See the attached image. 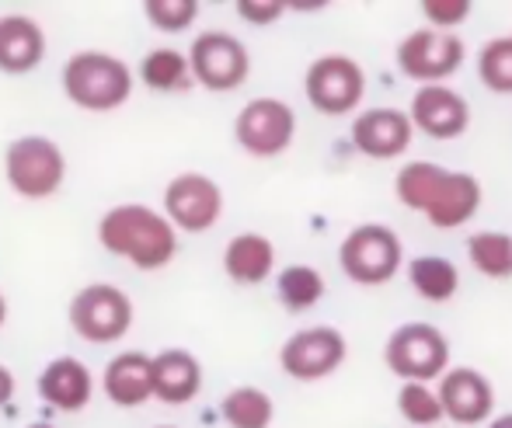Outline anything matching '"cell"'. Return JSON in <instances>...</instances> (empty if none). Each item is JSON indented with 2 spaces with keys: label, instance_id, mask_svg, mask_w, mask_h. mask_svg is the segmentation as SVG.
<instances>
[{
  "label": "cell",
  "instance_id": "1",
  "mask_svg": "<svg viewBox=\"0 0 512 428\" xmlns=\"http://www.w3.org/2000/svg\"><path fill=\"white\" fill-rule=\"evenodd\" d=\"M401 206L422 213L436 230H457L474 220L481 206V181L467 171H450L432 161H411L394 178Z\"/></svg>",
  "mask_w": 512,
  "mask_h": 428
},
{
  "label": "cell",
  "instance_id": "2",
  "mask_svg": "<svg viewBox=\"0 0 512 428\" xmlns=\"http://www.w3.org/2000/svg\"><path fill=\"white\" fill-rule=\"evenodd\" d=\"M98 244L140 272H161L178 255V230L164 220L161 209L122 202L98 220Z\"/></svg>",
  "mask_w": 512,
  "mask_h": 428
},
{
  "label": "cell",
  "instance_id": "3",
  "mask_svg": "<svg viewBox=\"0 0 512 428\" xmlns=\"http://www.w3.org/2000/svg\"><path fill=\"white\" fill-rule=\"evenodd\" d=\"M60 84L70 105L84 112H115L129 101L136 77L119 56L102 53V49H81L63 63Z\"/></svg>",
  "mask_w": 512,
  "mask_h": 428
},
{
  "label": "cell",
  "instance_id": "4",
  "mask_svg": "<svg viewBox=\"0 0 512 428\" xmlns=\"http://www.w3.org/2000/svg\"><path fill=\"white\" fill-rule=\"evenodd\" d=\"M4 178L11 192L28 202L53 199L67 181V154L49 136H18L4 150Z\"/></svg>",
  "mask_w": 512,
  "mask_h": 428
},
{
  "label": "cell",
  "instance_id": "5",
  "mask_svg": "<svg viewBox=\"0 0 512 428\" xmlns=\"http://www.w3.org/2000/svg\"><path fill=\"white\" fill-rule=\"evenodd\" d=\"M133 300L112 282H91L70 300V328L88 345H115L133 328Z\"/></svg>",
  "mask_w": 512,
  "mask_h": 428
},
{
  "label": "cell",
  "instance_id": "6",
  "mask_svg": "<svg viewBox=\"0 0 512 428\" xmlns=\"http://www.w3.org/2000/svg\"><path fill=\"white\" fill-rule=\"evenodd\" d=\"M384 359L398 380L432 383L450 369V342L436 324L411 321L401 324L384 345Z\"/></svg>",
  "mask_w": 512,
  "mask_h": 428
},
{
  "label": "cell",
  "instance_id": "7",
  "mask_svg": "<svg viewBox=\"0 0 512 428\" xmlns=\"http://www.w3.org/2000/svg\"><path fill=\"white\" fill-rule=\"evenodd\" d=\"M401 261V237L384 223H363L338 248V265L356 286H384L401 272Z\"/></svg>",
  "mask_w": 512,
  "mask_h": 428
},
{
  "label": "cell",
  "instance_id": "8",
  "mask_svg": "<svg viewBox=\"0 0 512 428\" xmlns=\"http://www.w3.org/2000/svg\"><path fill=\"white\" fill-rule=\"evenodd\" d=\"M189 70L192 84L206 87L213 94L237 91L251 74V53L237 35L220 32V28H209L199 32L189 46Z\"/></svg>",
  "mask_w": 512,
  "mask_h": 428
},
{
  "label": "cell",
  "instance_id": "9",
  "mask_svg": "<svg viewBox=\"0 0 512 428\" xmlns=\"http://www.w3.org/2000/svg\"><path fill=\"white\" fill-rule=\"evenodd\" d=\"M161 213L178 234H209L223 216V188L203 171H182L164 188Z\"/></svg>",
  "mask_w": 512,
  "mask_h": 428
},
{
  "label": "cell",
  "instance_id": "10",
  "mask_svg": "<svg viewBox=\"0 0 512 428\" xmlns=\"http://www.w3.org/2000/svg\"><path fill=\"white\" fill-rule=\"evenodd\" d=\"M297 112L279 98H251L234 119V140L251 157H279L293 147Z\"/></svg>",
  "mask_w": 512,
  "mask_h": 428
},
{
  "label": "cell",
  "instance_id": "11",
  "mask_svg": "<svg viewBox=\"0 0 512 428\" xmlns=\"http://www.w3.org/2000/svg\"><path fill=\"white\" fill-rule=\"evenodd\" d=\"M304 94L321 115H349L366 94V74L352 56L328 53L307 67Z\"/></svg>",
  "mask_w": 512,
  "mask_h": 428
},
{
  "label": "cell",
  "instance_id": "12",
  "mask_svg": "<svg viewBox=\"0 0 512 428\" xmlns=\"http://www.w3.org/2000/svg\"><path fill=\"white\" fill-rule=\"evenodd\" d=\"M464 39L436 28H415L398 46V70L418 84H443L464 67Z\"/></svg>",
  "mask_w": 512,
  "mask_h": 428
},
{
  "label": "cell",
  "instance_id": "13",
  "mask_svg": "<svg viewBox=\"0 0 512 428\" xmlns=\"http://www.w3.org/2000/svg\"><path fill=\"white\" fill-rule=\"evenodd\" d=\"M345 352H349V345H345L342 331L317 324V328H304L286 338V345L279 348V366L293 380L314 383L335 373L345 362Z\"/></svg>",
  "mask_w": 512,
  "mask_h": 428
},
{
  "label": "cell",
  "instance_id": "14",
  "mask_svg": "<svg viewBox=\"0 0 512 428\" xmlns=\"http://www.w3.org/2000/svg\"><path fill=\"white\" fill-rule=\"evenodd\" d=\"M411 129L432 140H457L471 126V105L446 84H425L411 94Z\"/></svg>",
  "mask_w": 512,
  "mask_h": 428
},
{
  "label": "cell",
  "instance_id": "15",
  "mask_svg": "<svg viewBox=\"0 0 512 428\" xmlns=\"http://www.w3.org/2000/svg\"><path fill=\"white\" fill-rule=\"evenodd\" d=\"M439 408H443V418L457 425H481L492 418L495 408V387L488 383L485 373L471 366H457V369H446L439 376Z\"/></svg>",
  "mask_w": 512,
  "mask_h": 428
},
{
  "label": "cell",
  "instance_id": "16",
  "mask_svg": "<svg viewBox=\"0 0 512 428\" xmlns=\"http://www.w3.org/2000/svg\"><path fill=\"white\" fill-rule=\"evenodd\" d=\"M411 119L401 108H370V112H359L352 122V143L363 157L373 161H394L411 147Z\"/></svg>",
  "mask_w": 512,
  "mask_h": 428
},
{
  "label": "cell",
  "instance_id": "17",
  "mask_svg": "<svg viewBox=\"0 0 512 428\" xmlns=\"http://www.w3.org/2000/svg\"><path fill=\"white\" fill-rule=\"evenodd\" d=\"M150 390H154V401L171 408L196 401L203 390V362L185 348H164L150 355Z\"/></svg>",
  "mask_w": 512,
  "mask_h": 428
},
{
  "label": "cell",
  "instance_id": "18",
  "mask_svg": "<svg viewBox=\"0 0 512 428\" xmlns=\"http://www.w3.org/2000/svg\"><path fill=\"white\" fill-rule=\"evenodd\" d=\"M39 397L49 404L53 411L63 415H77L91 404L95 397V376L84 366L77 355H60V359L46 362V369L39 373Z\"/></svg>",
  "mask_w": 512,
  "mask_h": 428
},
{
  "label": "cell",
  "instance_id": "19",
  "mask_svg": "<svg viewBox=\"0 0 512 428\" xmlns=\"http://www.w3.org/2000/svg\"><path fill=\"white\" fill-rule=\"evenodd\" d=\"M46 60V32L28 14H0V74L25 77Z\"/></svg>",
  "mask_w": 512,
  "mask_h": 428
},
{
  "label": "cell",
  "instance_id": "20",
  "mask_svg": "<svg viewBox=\"0 0 512 428\" xmlns=\"http://www.w3.org/2000/svg\"><path fill=\"white\" fill-rule=\"evenodd\" d=\"M102 390L115 408H143L154 401L150 390V355L143 352H119L105 362Z\"/></svg>",
  "mask_w": 512,
  "mask_h": 428
},
{
  "label": "cell",
  "instance_id": "21",
  "mask_svg": "<svg viewBox=\"0 0 512 428\" xmlns=\"http://www.w3.org/2000/svg\"><path fill=\"white\" fill-rule=\"evenodd\" d=\"M276 268V244L265 234L244 230V234L230 237L223 248V272L237 286H262Z\"/></svg>",
  "mask_w": 512,
  "mask_h": 428
},
{
  "label": "cell",
  "instance_id": "22",
  "mask_svg": "<svg viewBox=\"0 0 512 428\" xmlns=\"http://www.w3.org/2000/svg\"><path fill=\"white\" fill-rule=\"evenodd\" d=\"M140 81L154 94H185L192 87L189 56L175 46H157L140 60Z\"/></svg>",
  "mask_w": 512,
  "mask_h": 428
},
{
  "label": "cell",
  "instance_id": "23",
  "mask_svg": "<svg viewBox=\"0 0 512 428\" xmlns=\"http://www.w3.org/2000/svg\"><path fill=\"white\" fill-rule=\"evenodd\" d=\"M408 279L422 300L446 303L460 289V268L443 255H418L408 261Z\"/></svg>",
  "mask_w": 512,
  "mask_h": 428
},
{
  "label": "cell",
  "instance_id": "24",
  "mask_svg": "<svg viewBox=\"0 0 512 428\" xmlns=\"http://www.w3.org/2000/svg\"><path fill=\"white\" fill-rule=\"evenodd\" d=\"M324 289L328 282L314 265H290L276 279V296L290 314H304V310L317 307L324 300Z\"/></svg>",
  "mask_w": 512,
  "mask_h": 428
},
{
  "label": "cell",
  "instance_id": "25",
  "mask_svg": "<svg viewBox=\"0 0 512 428\" xmlns=\"http://www.w3.org/2000/svg\"><path fill=\"white\" fill-rule=\"evenodd\" d=\"M220 415L230 428H269L276 404L262 387H234L220 401Z\"/></svg>",
  "mask_w": 512,
  "mask_h": 428
},
{
  "label": "cell",
  "instance_id": "26",
  "mask_svg": "<svg viewBox=\"0 0 512 428\" xmlns=\"http://www.w3.org/2000/svg\"><path fill=\"white\" fill-rule=\"evenodd\" d=\"M467 261L488 279L512 275V234L506 230H478L467 237Z\"/></svg>",
  "mask_w": 512,
  "mask_h": 428
},
{
  "label": "cell",
  "instance_id": "27",
  "mask_svg": "<svg viewBox=\"0 0 512 428\" xmlns=\"http://www.w3.org/2000/svg\"><path fill=\"white\" fill-rule=\"evenodd\" d=\"M478 77L488 91L512 94V35L485 42V49L478 53Z\"/></svg>",
  "mask_w": 512,
  "mask_h": 428
},
{
  "label": "cell",
  "instance_id": "28",
  "mask_svg": "<svg viewBox=\"0 0 512 428\" xmlns=\"http://www.w3.org/2000/svg\"><path fill=\"white\" fill-rule=\"evenodd\" d=\"M143 18L164 35H182L196 25L199 0H143Z\"/></svg>",
  "mask_w": 512,
  "mask_h": 428
},
{
  "label": "cell",
  "instance_id": "29",
  "mask_svg": "<svg viewBox=\"0 0 512 428\" xmlns=\"http://www.w3.org/2000/svg\"><path fill=\"white\" fill-rule=\"evenodd\" d=\"M398 411L408 425L429 428L443 422V408H439V397L429 383H405L398 390Z\"/></svg>",
  "mask_w": 512,
  "mask_h": 428
},
{
  "label": "cell",
  "instance_id": "30",
  "mask_svg": "<svg viewBox=\"0 0 512 428\" xmlns=\"http://www.w3.org/2000/svg\"><path fill=\"white\" fill-rule=\"evenodd\" d=\"M422 14H425V21H429L425 28L446 32V28L467 21V14H471V0H425Z\"/></svg>",
  "mask_w": 512,
  "mask_h": 428
},
{
  "label": "cell",
  "instance_id": "31",
  "mask_svg": "<svg viewBox=\"0 0 512 428\" xmlns=\"http://www.w3.org/2000/svg\"><path fill=\"white\" fill-rule=\"evenodd\" d=\"M234 7L248 25H272L286 14V0H237Z\"/></svg>",
  "mask_w": 512,
  "mask_h": 428
},
{
  "label": "cell",
  "instance_id": "32",
  "mask_svg": "<svg viewBox=\"0 0 512 428\" xmlns=\"http://www.w3.org/2000/svg\"><path fill=\"white\" fill-rule=\"evenodd\" d=\"M14 397V373L0 362V408Z\"/></svg>",
  "mask_w": 512,
  "mask_h": 428
},
{
  "label": "cell",
  "instance_id": "33",
  "mask_svg": "<svg viewBox=\"0 0 512 428\" xmlns=\"http://www.w3.org/2000/svg\"><path fill=\"white\" fill-rule=\"evenodd\" d=\"M488 428H512V415H499V418H492V425Z\"/></svg>",
  "mask_w": 512,
  "mask_h": 428
},
{
  "label": "cell",
  "instance_id": "34",
  "mask_svg": "<svg viewBox=\"0 0 512 428\" xmlns=\"http://www.w3.org/2000/svg\"><path fill=\"white\" fill-rule=\"evenodd\" d=\"M4 324H7V296L0 293V328H4Z\"/></svg>",
  "mask_w": 512,
  "mask_h": 428
},
{
  "label": "cell",
  "instance_id": "35",
  "mask_svg": "<svg viewBox=\"0 0 512 428\" xmlns=\"http://www.w3.org/2000/svg\"><path fill=\"white\" fill-rule=\"evenodd\" d=\"M28 428H56V425H49V422H35V425H28Z\"/></svg>",
  "mask_w": 512,
  "mask_h": 428
},
{
  "label": "cell",
  "instance_id": "36",
  "mask_svg": "<svg viewBox=\"0 0 512 428\" xmlns=\"http://www.w3.org/2000/svg\"><path fill=\"white\" fill-rule=\"evenodd\" d=\"M157 428H175V425H157Z\"/></svg>",
  "mask_w": 512,
  "mask_h": 428
}]
</instances>
